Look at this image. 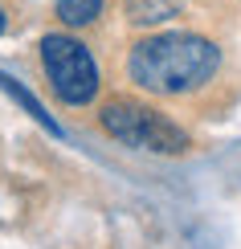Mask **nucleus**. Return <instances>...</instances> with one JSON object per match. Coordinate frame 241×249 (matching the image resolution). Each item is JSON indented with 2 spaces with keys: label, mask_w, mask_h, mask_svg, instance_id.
<instances>
[{
  "label": "nucleus",
  "mask_w": 241,
  "mask_h": 249,
  "mask_svg": "<svg viewBox=\"0 0 241 249\" xmlns=\"http://www.w3.org/2000/svg\"><path fill=\"white\" fill-rule=\"evenodd\" d=\"M0 90H4V94H13V98H17V102H20V107H25V110H29V115H33V119H37V123H41V127H45L49 135H61V127H57V123H54V119H49V110H45V107H41V102H37L33 94H29V90H25V86H20V82H17V78H8V74H4V70H0Z\"/></svg>",
  "instance_id": "39448f33"
},
{
  "label": "nucleus",
  "mask_w": 241,
  "mask_h": 249,
  "mask_svg": "<svg viewBox=\"0 0 241 249\" xmlns=\"http://www.w3.org/2000/svg\"><path fill=\"white\" fill-rule=\"evenodd\" d=\"M41 70H45L54 94L66 107H90L98 98V66H94L90 49L70 33H49L41 37Z\"/></svg>",
  "instance_id": "7ed1b4c3"
},
{
  "label": "nucleus",
  "mask_w": 241,
  "mask_h": 249,
  "mask_svg": "<svg viewBox=\"0 0 241 249\" xmlns=\"http://www.w3.org/2000/svg\"><path fill=\"white\" fill-rule=\"evenodd\" d=\"M54 13L66 29H86V25L98 20L102 0H54Z\"/></svg>",
  "instance_id": "20e7f679"
},
{
  "label": "nucleus",
  "mask_w": 241,
  "mask_h": 249,
  "mask_svg": "<svg viewBox=\"0 0 241 249\" xmlns=\"http://www.w3.org/2000/svg\"><path fill=\"white\" fill-rule=\"evenodd\" d=\"M98 123L111 139H119L123 147L139 151H160V155H180L188 147V135L180 123H172L164 110H151L135 98H114L98 110Z\"/></svg>",
  "instance_id": "f03ea898"
},
{
  "label": "nucleus",
  "mask_w": 241,
  "mask_h": 249,
  "mask_svg": "<svg viewBox=\"0 0 241 249\" xmlns=\"http://www.w3.org/2000/svg\"><path fill=\"white\" fill-rule=\"evenodd\" d=\"M4 29H8V17H4V8H0V33H4Z\"/></svg>",
  "instance_id": "423d86ee"
},
{
  "label": "nucleus",
  "mask_w": 241,
  "mask_h": 249,
  "mask_svg": "<svg viewBox=\"0 0 241 249\" xmlns=\"http://www.w3.org/2000/svg\"><path fill=\"white\" fill-rule=\"evenodd\" d=\"M221 70V49L201 33H155L131 45L127 78L148 94H196Z\"/></svg>",
  "instance_id": "f257e3e1"
}]
</instances>
